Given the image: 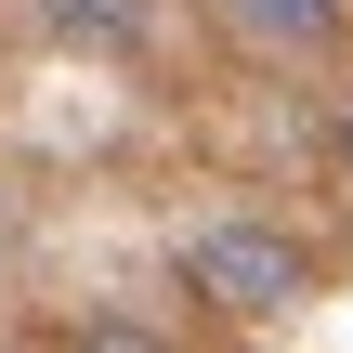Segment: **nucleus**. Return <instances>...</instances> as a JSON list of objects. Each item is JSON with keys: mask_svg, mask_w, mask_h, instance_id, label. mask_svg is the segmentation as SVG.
I'll list each match as a JSON object with an SVG mask.
<instances>
[{"mask_svg": "<svg viewBox=\"0 0 353 353\" xmlns=\"http://www.w3.org/2000/svg\"><path fill=\"white\" fill-rule=\"evenodd\" d=\"M183 301H210L223 327H288L301 301H314V249L288 236V223H262V210H210V223H183Z\"/></svg>", "mask_w": 353, "mask_h": 353, "instance_id": "obj_1", "label": "nucleus"}, {"mask_svg": "<svg viewBox=\"0 0 353 353\" xmlns=\"http://www.w3.org/2000/svg\"><path fill=\"white\" fill-rule=\"evenodd\" d=\"M249 65H288V52H327L341 39V0H196Z\"/></svg>", "mask_w": 353, "mask_h": 353, "instance_id": "obj_2", "label": "nucleus"}, {"mask_svg": "<svg viewBox=\"0 0 353 353\" xmlns=\"http://www.w3.org/2000/svg\"><path fill=\"white\" fill-rule=\"evenodd\" d=\"M39 26H52L65 52H105V65H118V52L157 39V0H39Z\"/></svg>", "mask_w": 353, "mask_h": 353, "instance_id": "obj_3", "label": "nucleus"}, {"mask_svg": "<svg viewBox=\"0 0 353 353\" xmlns=\"http://www.w3.org/2000/svg\"><path fill=\"white\" fill-rule=\"evenodd\" d=\"M327 183H341V196H353V92H341V105H327Z\"/></svg>", "mask_w": 353, "mask_h": 353, "instance_id": "obj_4", "label": "nucleus"}, {"mask_svg": "<svg viewBox=\"0 0 353 353\" xmlns=\"http://www.w3.org/2000/svg\"><path fill=\"white\" fill-rule=\"evenodd\" d=\"M341 13H353V0H341Z\"/></svg>", "mask_w": 353, "mask_h": 353, "instance_id": "obj_5", "label": "nucleus"}]
</instances>
